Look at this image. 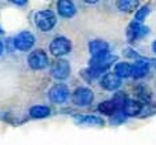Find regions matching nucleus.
Listing matches in <instances>:
<instances>
[{
  "label": "nucleus",
  "mask_w": 156,
  "mask_h": 145,
  "mask_svg": "<svg viewBox=\"0 0 156 145\" xmlns=\"http://www.w3.org/2000/svg\"><path fill=\"white\" fill-rule=\"evenodd\" d=\"M149 32H150V29L147 28L146 26L133 20L127 28V38H128L129 42H135L137 40L144 38L145 36H147Z\"/></svg>",
  "instance_id": "6e6552de"
},
{
  "label": "nucleus",
  "mask_w": 156,
  "mask_h": 145,
  "mask_svg": "<svg viewBox=\"0 0 156 145\" xmlns=\"http://www.w3.org/2000/svg\"><path fill=\"white\" fill-rule=\"evenodd\" d=\"M70 73H71V66L67 60L58 59L52 64L51 74L56 80H66L70 76Z\"/></svg>",
  "instance_id": "0eeeda50"
},
{
  "label": "nucleus",
  "mask_w": 156,
  "mask_h": 145,
  "mask_svg": "<svg viewBox=\"0 0 156 145\" xmlns=\"http://www.w3.org/2000/svg\"><path fill=\"white\" fill-rule=\"evenodd\" d=\"M114 74L118 75L121 79H126L132 76V64L127 61H121L114 65Z\"/></svg>",
  "instance_id": "dca6fc26"
},
{
  "label": "nucleus",
  "mask_w": 156,
  "mask_h": 145,
  "mask_svg": "<svg viewBox=\"0 0 156 145\" xmlns=\"http://www.w3.org/2000/svg\"><path fill=\"white\" fill-rule=\"evenodd\" d=\"M144 103L138 99H132V98H126V101L123 103L122 112L126 114L127 117H135L137 114L142 112Z\"/></svg>",
  "instance_id": "9d476101"
},
{
  "label": "nucleus",
  "mask_w": 156,
  "mask_h": 145,
  "mask_svg": "<svg viewBox=\"0 0 156 145\" xmlns=\"http://www.w3.org/2000/svg\"><path fill=\"white\" fill-rule=\"evenodd\" d=\"M71 101L75 106H79V107L90 106L93 101H94V92L88 87H79L73 92Z\"/></svg>",
  "instance_id": "f03ea898"
},
{
  "label": "nucleus",
  "mask_w": 156,
  "mask_h": 145,
  "mask_svg": "<svg viewBox=\"0 0 156 145\" xmlns=\"http://www.w3.org/2000/svg\"><path fill=\"white\" fill-rule=\"evenodd\" d=\"M4 33V31H3V28H2V26H0V34H3Z\"/></svg>",
  "instance_id": "b1692460"
},
{
  "label": "nucleus",
  "mask_w": 156,
  "mask_h": 145,
  "mask_svg": "<svg viewBox=\"0 0 156 145\" xmlns=\"http://www.w3.org/2000/svg\"><path fill=\"white\" fill-rule=\"evenodd\" d=\"M111 46L108 42L103 40H93L89 42V51L91 53L93 57H98V56H103L107 53H111Z\"/></svg>",
  "instance_id": "f8f14e48"
},
{
  "label": "nucleus",
  "mask_w": 156,
  "mask_h": 145,
  "mask_svg": "<svg viewBox=\"0 0 156 145\" xmlns=\"http://www.w3.org/2000/svg\"><path fill=\"white\" fill-rule=\"evenodd\" d=\"M3 52H4V43L2 42V40H0V56L3 55Z\"/></svg>",
  "instance_id": "412c9836"
},
{
  "label": "nucleus",
  "mask_w": 156,
  "mask_h": 145,
  "mask_svg": "<svg viewBox=\"0 0 156 145\" xmlns=\"http://www.w3.org/2000/svg\"><path fill=\"white\" fill-rule=\"evenodd\" d=\"M14 47L19 51H29L36 43V37L29 31H22L14 37Z\"/></svg>",
  "instance_id": "20e7f679"
},
{
  "label": "nucleus",
  "mask_w": 156,
  "mask_h": 145,
  "mask_svg": "<svg viewBox=\"0 0 156 145\" xmlns=\"http://www.w3.org/2000/svg\"><path fill=\"white\" fill-rule=\"evenodd\" d=\"M124 53H126V56H128V57H133V59H136V60L138 59V55L135 52V50L128 49V50H126V52H124Z\"/></svg>",
  "instance_id": "aec40b11"
},
{
  "label": "nucleus",
  "mask_w": 156,
  "mask_h": 145,
  "mask_svg": "<svg viewBox=\"0 0 156 145\" xmlns=\"http://www.w3.org/2000/svg\"><path fill=\"white\" fill-rule=\"evenodd\" d=\"M150 14V6L149 5H141L136 10V14H135V22L137 23H144V20L147 18V15Z\"/></svg>",
  "instance_id": "6ab92c4d"
},
{
  "label": "nucleus",
  "mask_w": 156,
  "mask_h": 145,
  "mask_svg": "<svg viewBox=\"0 0 156 145\" xmlns=\"http://www.w3.org/2000/svg\"><path fill=\"white\" fill-rule=\"evenodd\" d=\"M29 114H30V117H33V118H44V117H48L51 114V110L47 106L37 104V106H33L32 108L29 110Z\"/></svg>",
  "instance_id": "f3484780"
},
{
  "label": "nucleus",
  "mask_w": 156,
  "mask_h": 145,
  "mask_svg": "<svg viewBox=\"0 0 156 145\" xmlns=\"http://www.w3.org/2000/svg\"><path fill=\"white\" fill-rule=\"evenodd\" d=\"M99 84H100V87H102L103 89L113 92V90H117V89L121 88L122 79L119 78L118 75H115L114 73H107L99 79Z\"/></svg>",
  "instance_id": "1a4fd4ad"
},
{
  "label": "nucleus",
  "mask_w": 156,
  "mask_h": 145,
  "mask_svg": "<svg viewBox=\"0 0 156 145\" xmlns=\"http://www.w3.org/2000/svg\"><path fill=\"white\" fill-rule=\"evenodd\" d=\"M71 49H73L71 41L64 36H58L56 38H53L52 42L50 43V51H51L52 55L56 56V57L65 56L66 53H69L71 51Z\"/></svg>",
  "instance_id": "7ed1b4c3"
},
{
  "label": "nucleus",
  "mask_w": 156,
  "mask_h": 145,
  "mask_svg": "<svg viewBox=\"0 0 156 145\" xmlns=\"http://www.w3.org/2000/svg\"><path fill=\"white\" fill-rule=\"evenodd\" d=\"M14 4H18V5H23V4H27V2H13Z\"/></svg>",
  "instance_id": "5701e85b"
},
{
  "label": "nucleus",
  "mask_w": 156,
  "mask_h": 145,
  "mask_svg": "<svg viewBox=\"0 0 156 145\" xmlns=\"http://www.w3.org/2000/svg\"><path fill=\"white\" fill-rule=\"evenodd\" d=\"M150 73V61L145 59H137L132 64V78L142 79Z\"/></svg>",
  "instance_id": "9b49d317"
},
{
  "label": "nucleus",
  "mask_w": 156,
  "mask_h": 145,
  "mask_svg": "<svg viewBox=\"0 0 156 145\" xmlns=\"http://www.w3.org/2000/svg\"><path fill=\"white\" fill-rule=\"evenodd\" d=\"M28 65L33 70H43L48 66V56L43 50H34L28 55Z\"/></svg>",
  "instance_id": "39448f33"
},
{
  "label": "nucleus",
  "mask_w": 156,
  "mask_h": 145,
  "mask_svg": "<svg viewBox=\"0 0 156 145\" xmlns=\"http://www.w3.org/2000/svg\"><path fill=\"white\" fill-rule=\"evenodd\" d=\"M70 96V90L66 84L62 83H57L50 89L48 92V97L50 101L55 104H62L67 101V98Z\"/></svg>",
  "instance_id": "423d86ee"
},
{
  "label": "nucleus",
  "mask_w": 156,
  "mask_h": 145,
  "mask_svg": "<svg viewBox=\"0 0 156 145\" xmlns=\"http://www.w3.org/2000/svg\"><path fill=\"white\" fill-rule=\"evenodd\" d=\"M57 13L62 18H73L76 14V6L70 0H60L57 3Z\"/></svg>",
  "instance_id": "4468645a"
},
{
  "label": "nucleus",
  "mask_w": 156,
  "mask_h": 145,
  "mask_svg": "<svg viewBox=\"0 0 156 145\" xmlns=\"http://www.w3.org/2000/svg\"><path fill=\"white\" fill-rule=\"evenodd\" d=\"M140 3L138 2H131V0H122V2H118L117 3V8L121 10V12H124V13H131L133 12L136 8L138 9Z\"/></svg>",
  "instance_id": "a211bd4d"
},
{
  "label": "nucleus",
  "mask_w": 156,
  "mask_h": 145,
  "mask_svg": "<svg viewBox=\"0 0 156 145\" xmlns=\"http://www.w3.org/2000/svg\"><path fill=\"white\" fill-rule=\"evenodd\" d=\"M56 22H57L56 14L50 9L40 10L34 14V23L42 32H50L56 26Z\"/></svg>",
  "instance_id": "f257e3e1"
},
{
  "label": "nucleus",
  "mask_w": 156,
  "mask_h": 145,
  "mask_svg": "<svg viewBox=\"0 0 156 145\" xmlns=\"http://www.w3.org/2000/svg\"><path fill=\"white\" fill-rule=\"evenodd\" d=\"M151 49H152V51L156 53V40L152 42V45H151Z\"/></svg>",
  "instance_id": "4be33fe9"
},
{
  "label": "nucleus",
  "mask_w": 156,
  "mask_h": 145,
  "mask_svg": "<svg viewBox=\"0 0 156 145\" xmlns=\"http://www.w3.org/2000/svg\"><path fill=\"white\" fill-rule=\"evenodd\" d=\"M98 111L103 114H107V116L113 117L115 113H118L122 111L121 106L117 103L114 99H109V101H103L98 104Z\"/></svg>",
  "instance_id": "ddd939ff"
},
{
  "label": "nucleus",
  "mask_w": 156,
  "mask_h": 145,
  "mask_svg": "<svg viewBox=\"0 0 156 145\" xmlns=\"http://www.w3.org/2000/svg\"><path fill=\"white\" fill-rule=\"evenodd\" d=\"M75 121L77 124L87 125V126H103L104 120L95 114H81V116H76Z\"/></svg>",
  "instance_id": "2eb2a0df"
}]
</instances>
